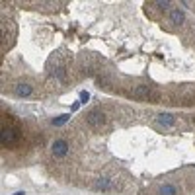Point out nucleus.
Wrapping results in <instances>:
<instances>
[{
	"instance_id": "obj_1",
	"label": "nucleus",
	"mask_w": 195,
	"mask_h": 195,
	"mask_svg": "<svg viewBox=\"0 0 195 195\" xmlns=\"http://www.w3.org/2000/svg\"><path fill=\"white\" fill-rule=\"evenodd\" d=\"M86 121H88L90 127H99V125L105 121V115L99 111V109H92V111L86 115Z\"/></svg>"
},
{
	"instance_id": "obj_2",
	"label": "nucleus",
	"mask_w": 195,
	"mask_h": 195,
	"mask_svg": "<svg viewBox=\"0 0 195 195\" xmlns=\"http://www.w3.org/2000/svg\"><path fill=\"white\" fill-rule=\"evenodd\" d=\"M66 152H68V143L66 141H55V144H53V154H55L57 158H62V156H66Z\"/></svg>"
},
{
	"instance_id": "obj_3",
	"label": "nucleus",
	"mask_w": 195,
	"mask_h": 195,
	"mask_svg": "<svg viewBox=\"0 0 195 195\" xmlns=\"http://www.w3.org/2000/svg\"><path fill=\"white\" fill-rule=\"evenodd\" d=\"M133 94H135L137 98H146V99H148L150 96H152V98H156V96H158V94H154V92H152L148 86H139V88H137V90H135Z\"/></svg>"
},
{
	"instance_id": "obj_4",
	"label": "nucleus",
	"mask_w": 195,
	"mask_h": 195,
	"mask_svg": "<svg viewBox=\"0 0 195 195\" xmlns=\"http://www.w3.org/2000/svg\"><path fill=\"white\" fill-rule=\"evenodd\" d=\"M14 139H16L14 131H12V129H6V127H4V129H2V144L14 143Z\"/></svg>"
},
{
	"instance_id": "obj_5",
	"label": "nucleus",
	"mask_w": 195,
	"mask_h": 195,
	"mask_svg": "<svg viewBox=\"0 0 195 195\" xmlns=\"http://www.w3.org/2000/svg\"><path fill=\"white\" fill-rule=\"evenodd\" d=\"M170 18H172V24L180 25V24H183V20H186V16H183V12H182V10H174V12L170 14Z\"/></svg>"
},
{
	"instance_id": "obj_6",
	"label": "nucleus",
	"mask_w": 195,
	"mask_h": 195,
	"mask_svg": "<svg viewBox=\"0 0 195 195\" xmlns=\"http://www.w3.org/2000/svg\"><path fill=\"white\" fill-rule=\"evenodd\" d=\"M158 123L166 125V127H172V125H174V117L170 113H160V115H158Z\"/></svg>"
},
{
	"instance_id": "obj_7",
	"label": "nucleus",
	"mask_w": 195,
	"mask_h": 195,
	"mask_svg": "<svg viewBox=\"0 0 195 195\" xmlns=\"http://www.w3.org/2000/svg\"><path fill=\"white\" fill-rule=\"evenodd\" d=\"M96 187H98V189H113L115 183H113L111 180H107V178H102V180L96 182Z\"/></svg>"
},
{
	"instance_id": "obj_8",
	"label": "nucleus",
	"mask_w": 195,
	"mask_h": 195,
	"mask_svg": "<svg viewBox=\"0 0 195 195\" xmlns=\"http://www.w3.org/2000/svg\"><path fill=\"white\" fill-rule=\"evenodd\" d=\"M16 94H18V96H29L31 86L29 84H18V86H16Z\"/></svg>"
},
{
	"instance_id": "obj_9",
	"label": "nucleus",
	"mask_w": 195,
	"mask_h": 195,
	"mask_svg": "<svg viewBox=\"0 0 195 195\" xmlns=\"http://www.w3.org/2000/svg\"><path fill=\"white\" fill-rule=\"evenodd\" d=\"M68 119H70V115H68V113H62V115H59V117L53 119V125H55V127H61V125H65Z\"/></svg>"
},
{
	"instance_id": "obj_10",
	"label": "nucleus",
	"mask_w": 195,
	"mask_h": 195,
	"mask_svg": "<svg viewBox=\"0 0 195 195\" xmlns=\"http://www.w3.org/2000/svg\"><path fill=\"white\" fill-rule=\"evenodd\" d=\"M160 195H176V187L174 186H162L160 187Z\"/></svg>"
},
{
	"instance_id": "obj_11",
	"label": "nucleus",
	"mask_w": 195,
	"mask_h": 195,
	"mask_svg": "<svg viewBox=\"0 0 195 195\" xmlns=\"http://www.w3.org/2000/svg\"><path fill=\"white\" fill-rule=\"evenodd\" d=\"M88 99H90V94H88V92H80V103H86Z\"/></svg>"
},
{
	"instance_id": "obj_12",
	"label": "nucleus",
	"mask_w": 195,
	"mask_h": 195,
	"mask_svg": "<svg viewBox=\"0 0 195 195\" xmlns=\"http://www.w3.org/2000/svg\"><path fill=\"white\" fill-rule=\"evenodd\" d=\"M158 6H160V8H168V6H170V2H168V0H166V2H162V0H160V2H158Z\"/></svg>"
},
{
	"instance_id": "obj_13",
	"label": "nucleus",
	"mask_w": 195,
	"mask_h": 195,
	"mask_svg": "<svg viewBox=\"0 0 195 195\" xmlns=\"http://www.w3.org/2000/svg\"><path fill=\"white\" fill-rule=\"evenodd\" d=\"M14 195H25V193L24 191H18V193H14Z\"/></svg>"
}]
</instances>
